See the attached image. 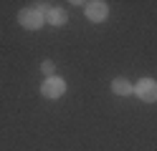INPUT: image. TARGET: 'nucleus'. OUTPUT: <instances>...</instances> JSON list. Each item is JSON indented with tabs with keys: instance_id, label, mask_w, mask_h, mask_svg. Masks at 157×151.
<instances>
[{
	"instance_id": "obj_1",
	"label": "nucleus",
	"mask_w": 157,
	"mask_h": 151,
	"mask_svg": "<svg viewBox=\"0 0 157 151\" xmlns=\"http://www.w3.org/2000/svg\"><path fill=\"white\" fill-rule=\"evenodd\" d=\"M18 20H21V25H23V28L36 30V28H41V25H43L46 13H43V10H38V8H28V10H21Z\"/></svg>"
},
{
	"instance_id": "obj_2",
	"label": "nucleus",
	"mask_w": 157,
	"mask_h": 151,
	"mask_svg": "<svg viewBox=\"0 0 157 151\" xmlns=\"http://www.w3.org/2000/svg\"><path fill=\"white\" fill-rule=\"evenodd\" d=\"M134 93L140 96L142 101H147V103H155V101H157V81H152V78H142L140 83L134 86Z\"/></svg>"
},
{
	"instance_id": "obj_3",
	"label": "nucleus",
	"mask_w": 157,
	"mask_h": 151,
	"mask_svg": "<svg viewBox=\"0 0 157 151\" xmlns=\"http://www.w3.org/2000/svg\"><path fill=\"white\" fill-rule=\"evenodd\" d=\"M66 91V83L58 76H51V78H46L43 81V86H41V93L46 96V98H58Z\"/></svg>"
},
{
	"instance_id": "obj_4",
	"label": "nucleus",
	"mask_w": 157,
	"mask_h": 151,
	"mask_svg": "<svg viewBox=\"0 0 157 151\" xmlns=\"http://www.w3.org/2000/svg\"><path fill=\"white\" fill-rule=\"evenodd\" d=\"M106 13H109V8H106V3H101V0L86 5V15H89V20H94V23H101L106 18Z\"/></svg>"
},
{
	"instance_id": "obj_5",
	"label": "nucleus",
	"mask_w": 157,
	"mask_h": 151,
	"mask_svg": "<svg viewBox=\"0 0 157 151\" xmlns=\"http://www.w3.org/2000/svg\"><path fill=\"white\" fill-rule=\"evenodd\" d=\"M46 20L51 25H63L66 23V10H61V8H48L46 10Z\"/></svg>"
},
{
	"instance_id": "obj_6",
	"label": "nucleus",
	"mask_w": 157,
	"mask_h": 151,
	"mask_svg": "<svg viewBox=\"0 0 157 151\" xmlns=\"http://www.w3.org/2000/svg\"><path fill=\"white\" fill-rule=\"evenodd\" d=\"M112 91H114L117 96H129V93H134V86L129 83V81H124V78H114Z\"/></svg>"
},
{
	"instance_id": "obj_7",
	"label": "nucleus",
	"mask_w": 157,
	"mask_h": 151,
	"mask_svg": "<svg viewBox=\"0 0 157 151\" xmlns=\"http://www.w3.org/2000/svg\"><path fill=\"white\" fill-rule=\"evenodd\" d=\"M41 70H43V73H46L48 78H51V73H53V63H51V60H43V66H41Z\"/></svg>"
}]
</instances>
